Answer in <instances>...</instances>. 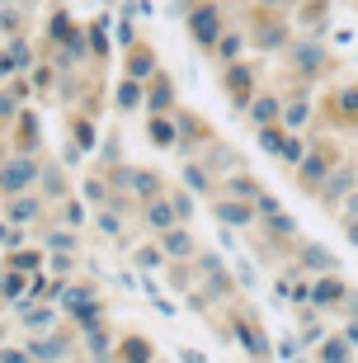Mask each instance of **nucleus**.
<instances>
[{
  "label": "nucleus",
  "instance_id": "nucleus-9",
  "mask_svg": "<svg viewBox=\"0 0 358 363\" xmlns=\"http://www.w3.org/2000/svg\"><path fill=\"white\" fill-rule=\"evenodd\" d=\"M217 217H222L226 227H245V222H250V208H240V203L222 199V203H217Z\"/></svg>",
  "mask_w": 358,
  "mask_h": 363
},
{
  "label": "nucleus",
  "instance_id": "nucleus-32",
  "mask_svg": "<svg viewBox=\"0 0 358 363\" xmlns=\"http://www.w3.org/2000/svg\"><path fill=\"white\" fill-rule=\"evenodd\" d=\"M151 104H160V108L170 104V85H156V90H151Z\"/></svg>",
  "mask_w": 358,
  "mask_h": 363
},
{
  "label": "nucleus",
  "instance_id": "nucleus-27",
  "mask_svg": "<svg viewBox=\"0 0 358 363\" xmlns=\"http://www.w3.org/2000/svg\"><path fill=\"white\" fill-rule=\"evenodd\" d=\"M47 245H52V250H71L76 241H71V231H52V236H47Z\"/></svg>",
  "mask_w": 358,
  "mask_h": 363
},
{
  "label": "nucleus",
  "instance_id": "nucleus-17",
  "mask_svg": "<svg viewBox=\"0 0 358 363\" xmlns=\"http://www.w3.org/2000/svg\"><path fill=\"white\" fill-rule=\"evenodd\" d=\"M165 245H170L174 255H189V250H194V241H189V236H184L179 227H174V231H165Z\"/></svg>",
  "mask_w": 358,
  "mask_h": 363
},
{
  "label": "nucleus",
  "instance_id": "nucleus-25",
  "mask_svg": "<svg viewBox=\"0 0 358 363\" xmlns=\"http://www.w3.org/2000/svg\"><path fill=\"white\" fill-rule=\"evenodd\" d=\"M151 137H156V142H174V128L165 118H151Z\"/></svg>",
  "mask_w": 358,
  "mask_h": 363
},
{
  "label": "nucleus",
  "instance_id": "nucleus-29",
  "mask_svg": "<svg viewBox=\"0 0 358 363\" xmlns=\"http://www.w3.org/2000/svg\"><path fill=\"white\" fill-rule=\"evenodd\" d=\"M99 227H104V231H108V236H118V231H123V217H113V213H104V217H99Z\"/></svg>",
  "mask_w": 358,
  "mask_h": 363
},
{
  "label": "nucleus",
  "instance_id": "nucleus-11",
  "mask_svg": "<svg viewBox=\"0 0 358 363\" xmlns=\"http://www.w3.org/2000/svg\"><path fill=\"white\" fill-rule=\"evenodd\" d=\"M292 62L306 67V71H316L320 67V48H316V43H297V48H292Z\"/></svg>",
  "mask_w": 358,
  "mask_h": 363
},
{
  "label": "nucleus",
  "instance_id": "nucleus-24",
  "mask_svg": "<svg viewBox=\"0 0 358 363\" xmlns=\"http://www.w3.org/2000/svg\"><path fill=\"white\" fill-rule=\"evenodd\" d=\"M118 104H123V108H137V104H142V90H137V85L128 81V85L118 90Z\"/></svg>",
  "mask_w": 358,
  "mask_h": 363
},
{
  "label": "nucleus",
  "instance_id": "nucleus-31",
  "mask_svg": "<svg viewBox=\"0 0 358 363\" xmlns=\"http://www.w3.org/2000/svg\"><path fill=\"white\" fill-rule=\"evenodd\" d=\"M340 108H349V113H358V90H340Z\"/></svg>",
  "mask_w": 358,
  "mask_h": 363
},
{
  "label": "nucleus",
  "instance_id": "nucleus-35",
  "mask_svg": "<svg viewBox=\"0 0 358 363\" xmlns=\"http://www.w3.org/2000/svg\"><path fill=\"white\" fill-rule=\"evenodd\" d=\"M184 363H208L203 354H194V350H184Z\"/></svg>",
  "mask_w": 358,
  "mask_h": 363
},
{
  "label": "nucleus",
  "instance_id": "nucleus-21",
  "mask_svg": "<svg viewBox=\"0 0 358 363\" xmlns=\"http://www.w3.org/2000/svg\"><path fill=\"white\" fill-rule=\"evenodd\" d=\"M306 264H311V269H330V264H335V259L330 255H325V250H320V245H306Z\"/></svg>",
  "mask_w": 358,
  "mask_h": 363
},
{
  "label": "nucleus",
  "instance_id": "nucleus-20",
  "mask_svg": "<svg viewBox=\"0 0 358 363\" xmlns=\"http://www.w3.org/2000/svg\"><path fill=\"white\" fill-rule=\"evenodd\" d=\"M123 359H128V363H146V359H151V350H146L142 340H128V345H123Z\"/></svg>",
  "mask_w": 358,
  "mask_h": 363
},
{
  "label": "nucleus",
  "instance_id": "nucleus-19",
  "mask_svg": "<svg viewBox=\"0 0 358 363\" xmlns=\"http://www.w3.org/2000/svg\"><path fill=\"white\" fill-rule=\"evenodd\" d=\"M259 142H264V151H274V156H283V147H288V137L274 133V128H264V133H259Z\"/></svg>",
  "mask_w": 358,
  "mask_h": 363
},
{
  "label": "nucleus",
  "instance_id": "nucleus-15",
  "mask_svg": "<svg viewBox=\"0 0 358 363\" xmlns=\"http://www.w3.org/2000/svg\"><path fill=\"white\" fill-rule=\"evenodd\" d=\"M226 189H231L236 199H259V184H254L250 175H236V179H231V184H226Z\"/></svg>",
  "mask_w": 358,
  "mask_h": 363
},
{
  "label": "nucleus",
  "instance_id": "nucleus-23",
  "mask_svg": "<svg viewBox=\"0 0 358 363\" xmlns=\"http://www.w3.org/2000/svg\"><path fill=\"white\" fill-rule=\"evenodd\" d=\"M236 52H240V38H236V33H222V43H217V57H222V62H231Z\"/></svg>",
  "mask_w": 358,
  "mask_h": 363
},
{
  "label": "nucleus",
  "instance_id": "nucleus-28",
  "mask_svg": "<svg viewBox=\"0 0 358 363\" xmlns=\"http://www.w3.org/2000/svg\"><path fill=\"white\" fill-rule=\"evenodd\" d=\"M137 264H142V269H156V264H165V259H160V250H142Z\"/></svg>",
  "mask_w": 358,
  "mask_h": 363
},
{
  "label": "nucleus",
  "instance_id": "nucleus-26",
  "mask_svg": "<svg viewBox=\"0 0 358 363\" xmlns=\"http://www.w3.org/2000/svg\"><path fill=\"white\" fill-rule=\"evenodd\" d=\"M10 269H19V274H33V269H38V255H14V259H10Z\"/></svg>",
  "mask_w": 358,
  "mask_h": 363
},
{
  "label": "nucleus",
  "instance_id": "nucleus-4",
  "mask_svg": "<svg viewBox=\"0 0 358 363\" xmlns=\"http://www.w3.org/2000/svg\"><path fill=\"white\" fill-rule=\"evenodd\" d=\"M146 222H151V231H174V227H179V208L151 199V208H146Z\"/></svg>",
  "mask_w": 358,
  "mask_h": 363
},
{
  "label": "nucleus",
  "instance_id": "nucleus-7",
  "mask_svg": "<svg viewBox=\"0 0 358 363\" xmlns=\"http://www.w3.org/2000/svg\"><path fill=\"white\" fill-rule=\"evenodd\" d=\"M340 297H345V288H340L335 279H320L316 288H311V302H316V307H335Z\"/></svg>",
  "mask_w": 358,
  "mask_h": 363
},
{
  "label": "nucleus",
  "instance_id": "nucleus-5",
  "mask_svg": "<svg viewBox=\"0 0 358 363\" xmlns=\"http://www.w3.org/2000/svg\"><path fill=\"white\" fill-rule=\"evenodd\" d=\"M123 184H133V194H142V199H160V179L146 175V170H118Z\"/></svg>",
  "mask_w": 358,
  "mask_h": 363
},
{
  "label": "nucleus",
  "instance_id": "nucleus-18",
  "mask_svg": "<svg viewBox=\"0 0 358 363\" xmlns=\"http://www.w3.org/2000/svg\"><path fill=\"white\" fill-rule=\"evenodd\" d=\"M24 62H28V48H24L19 38H14V43H10V57H5V71H19Z\"/></svg>",
  "mask_w": 358,
  "mask_h": 363
},
{
  "label": "nucleus",
  "instance_id": "nucleus-16",
  "mask_svg": "<svg viewBox=\"0 0 358 363\" xmlns=\"http://www.w3.org/2000/svg\"><path fill=\"white\" fill-rule=\"evenodd\" d=\"M85 340H90V354H94V359H108V335L99 330V325H90V335H85Z\"/></svg>",
  "mask_w": 358,
  "mask_h": 363
},
{
  "label": "nucleus",
  "instance_id": "nucleus-33",
  "mask_svg": "<svg viewBox=\"0 0 358 363\" xmlns=\"http://www.w3.org/2000/svg\"><path fill=\"white\" fill-rule=\"evenodd\" d=\"M5 363H33V354H24V350H5Z\"/></svg>",
  "mask_w": 358,
  "mask_h": 363
},
{
  "label": "nucleus",
  "instance_id": "nucleus-8",
  "mask_svg": "<svg viewBox=\"0 0 358 363\" xmlns=\"http://www.w3.org/2000/svg\"><path fill=\"white\" fill-rule=\"evenodd\" d=\"M28 354H33V359H43V363H52V359H62V354H67V340H62V335H47V340H38Z\"/></svg>",
  "mask_w": 358,
  "mask_h": 363
},
{
  "label": "nucleus",
  "instance_id": "nucleus-13",
  "mask_svg": "<svg viewBox=\"0 0 358 363\" xmlns=\"http://www.w3.org/2000/svg\"><path fill=\"white\" fill-rule=\"evenodd\" d=\"M5 297H10L14 307H24L28 288H24V274H19V269H10V274H5Z\"/></svg>",
  "mask_w": 358,
  "mask_h": 363
},
{
  "label": "nucleus",
  "instance_id": "nucleus-1",
  "mask_svg": "<svg viewBox=\"0 0 358 363\" xmlns=\"http://www.w3.org/2000/svg\"><path fill=\"white\" fill-rule=\"evenodd\" d=\"M189 33H194V43H203V48H217L222 43V14H217V5H194V14H189Z\"/></svg>",
  "mask_w": 358,
  "mask_h": 363
},
{
  "label": "nucleus",
  "instance_id": "nucleus-14",
  "mask_svg": "<svg viewBox=\"0 0 358 363\" xmlns=\"http://www.w3.org/2000/svg\"><path fill=\"white\" fill-rule=\"evenodd\" d=\"M283 108H279V99H254V123H259V128H269V123L279 118Z\"/></svg>",
  "mask_w": 358,
  "mask_h": 363
},
{
  "label": "nucleus",
  "instance_id": "nucleus-10",
  "mask_svg": "<svg viewBox=\"0 0 358 363\" xmlns=\"http://www.w3.org/2000/svg\"><path fill=\"white\" fill-rule=\"evenodd\" d=\"M349 350H354L349 340H320V359L325 363H349Z\"/></svg>",
  "mask_w": 358,
  "mask_h": 363
},
{
  "label": "nucleus",
  "instance_id": "nucleus-2",
  "mask_svg": "<svg viewBox=\"0 0 358 363\" xmlns=\"http://www.w3.org/2000/svg\"><path fill=\"white\" fill-rule=\"evenodd\" d=\"M43 170L33 161H28V156H10V161H5V194H28V184H33V179H38Z\"/></svg>",
  "mask_w": 358,
  "mask_h": 363
},
{
  "label": "nucleus",
  "instance_id": "nucleus-3",
  "mask_svg": "<svg viewBox=\"0 0 358 363\" xmlns=\"http://www.w3.org/2000/svg\"><path fill=\"white\" fill-rule=\"evenodd\" d=\"M38 213H43V203H38V199H28V194H14V203L5 208L10 227H28V222H33Z\"/></svg>",
  "mask_w": 358,
  "mask_h": 363
},
{
  "label": "nucleus",
  "instance_id": "nucleus-12",
  "mask_svg": "<svg viewBox=\"0 0 358 363\" xmlns=\"http://www.w3.org/2000/svg\"><path fill=\"white\" fill-rule=\"evenodd\" d=\"M306 118H311V104H306V99H292V104L283 108V128H302Z\"/></svg>",
  "mask_w": 358,
  "mask_h": 363
},
{
  "label": "nucleus",
  "instance_id": "nucleus-22",
  "mask_svg": "<svg viewBox=\"0 0 358 363\" xmlns=\"http://www.w3.org/2000/svg\"><path fill=\"white\" fill-rule=\"evenodd\" d=\"M19 316H24V325H52V311H33V307H19Z\"/></svg>",
  "mask_w": 358,
  "mask_h": 363
},
{
  "label": "nucleus",
  "instance_id": "nucleus-6",
  "mask_svg": "<svg viewBox=\"0 0 358 363\" xmlns=\"http://www.w3.org/2000/svg\"><path fill=\"white\" fill-rule=\"evenodd\" d=\"M231 335H236L240 345H245V350L254 354V359H269V345H264L259 335H254V325H250V321H240V316H236V321H231Z\"/></svg>",
  "mask_w": 358,
  "mask_h": 363
},
{
  "label": "nucleus",
  "instance_id": "nucleus-30",
  "mask_svg": "<svg viewBox=\"0 0 358 363\" xmlns=\"http://www.w3.org/2000/svg\"><path fill=\"white\" fill-rule=\"evenodd\" d=\"M184 179H189V184H194V189H208V175H203L198 165H189V170H184Z\"/></svg>",
  "mask_w": 358,
  "mask_h": 363
},
{
  "label": "nucleus",
  "instance_id": "nucleus-34",
  "mask_svg": "<svg viewBox=\"0 0 358 363\" xmlns=\"http://www.w3.org/2000/svg\"><path fill=\"white\" fill-rule=\"evenodd\" d=\"M345 340H349V345H358V321H349V325H345Z\"/></svg>",
  "mask_w": 358,
  "mask_h": 363
},
{
  "label": "nucleus",
  "instance_id": "nucleus-36",
  "mask_svg": "<svg viewBox=\"0 0 358 363\" xmlns=\"http://www.w3.org/2000/svg\"><path fill=\"white\" fill-rule=\"evenodd\" d=\"M349 236H354V241H358V222H354V231H349Z\"/></svg>",
  "mask_w": 358,
  "mask_h": 363
}]
</instances>
